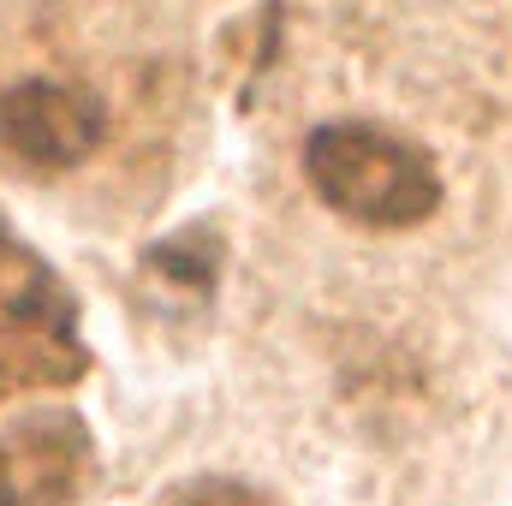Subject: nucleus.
<instances>
[{
	"instance_id": "nucleus-2",
	"label": "nucleus",
	"mask_w": 512,
	"mask_h": 506,
	"mask_svg": "<svg viewBox=\"0 0 512 506\" xmlns=\"http://www.w3.org/2000/svg\"><path fill=\"white\" fill-rule=\"evenodd\" d=\"M78 370H84V346L66 286L0 221V387L66 381Z\"/></svg>"
},
{
	"instance_id": "nucleus-4",
	"label": "nucleus",
	"mask_w": 512,
	"mask_h": 506,
	"mask_svg": "<svg viewBox=\"0 0 512 506\" xmlns=\"http://www.w3.org/2000/svg\"><path fill=\"white\" fill-rule=\"evenodd\" d=\"M90 471V435L72 411L0 423V506H72Z\"/></svg>"
},
{
	"instance_id": "nucleus-6",
	"label": "nucleus",
	"mask_w": 512,
	"mask_h": 506,
	"mask_svg": "<svg viewBox=\"0 0 512 506\" xmlns=\"http://www.w3.org/2000/svg\"><path fill=\"white\" fill-rule=\"evenodd\" d=\"M173 506H274V501L262 489H251V483H239V477H203V483H191Z\"/></svg>"
},
{
	"instance_id": "nucleus-5",
	"label": "nucleus",
	"mask_w": 512,
	"mask_h": 506,
	"mask_svg": "<svg viewBox=\"0 0 512 506\" xmlns=\"http://www.w3.org/2000/svg\"><path fill=\"white\" fill-rule=\"evenodd\" d=\"M149 268H161L167 280H179V286H191V292H209V280H215V239H203V233L161 239V245L149 251Z\"/></svg>"
},
{
	"instance_id": "nucleus-3",
	"label": "nucleus",
	"mask_w": 512,
	"mask_h": 506,
	"mask_svg": "<svg viewBox=\"0 0 512 506\" xmlns=\"http://www.w3.org/2000/svg\"><path fill=\"white\" fill-rule=\"evenodd\" d=\"M108 137V102L84 84L30 78L0 96V149L36 173L78 167Z\"/></svg>"
},
{
	"instance_id": "nucleus-1",
	"label": "nucleus",
	"mask_w": 512,
	"mask_h": 506,
	"mask_svg": "<svg viewBox=\"0 0 512 506\" xmlns=\"http://www.w3.org/2000/svg\"><path fill=\"white\" fill-rule=\"evenodd\" d=\"M304 179L310 191L376 233L423 227L441 209V173L435 161L399 137V131L364 126V120H328L304 137Z\"/></svg>"
}]
</instances>
